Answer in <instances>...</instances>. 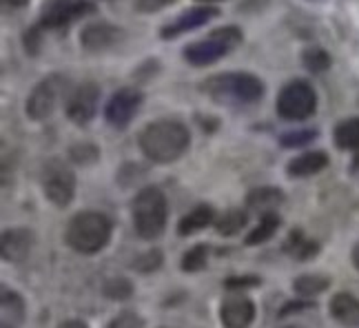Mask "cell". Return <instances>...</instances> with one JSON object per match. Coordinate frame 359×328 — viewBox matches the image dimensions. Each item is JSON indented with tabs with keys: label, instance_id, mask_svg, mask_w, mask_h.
<instances>
[{
	"label": "cell",
	"instance_id": "836d02e7",
	"mask_svg": "<svg viewBox=\"0 0 359 328\" xmlns=\"http://www.w3.org/2000/svg\"><path fill=\"white\" fill-rule=\"evenodd\" d=\"M262 284V278L257 275H233L224 280V289L229 291H246V289H255Z\"/></svg>",
	"mask_w": 359,
	"mask_h": 328
},
{
	"label": "cell",
	"instance_id": "83f0119b",
	"mask_svg": "<svg viewBox=\"0 0 359 328\" xmlns=\"http://www.w3.org/2000/svg\"><path fill=\"white\" fill-rule=\"evenodd\" d=\"M209 251H211L209 244H196L180 259V268L184 273H200L206 266V262H209Z\"/></svg>",
	"mask_w": 359,
	"mask_h": 328
},
{
	"label": "cell",
	"instance_id": "8fae6325",
	"mask_svg": "<svg viewBox=\"0 0 359 328\" xmlns=\"http://www.w3.org/2000/svg\"><path fill=\"white\" fill-rule=\"evenodd\" d=\"M144 102V93L135 87H122L118 89L111 98H109L104 107V120L118 131L127 129L133 118L140 111V107Z\"/></svg>",
	"mask_w": 359,
	"mask_h": 328
},
{
	"label": "cell",
	"instance_id": "f546056e",
	"mask_svg": "<svg viewBox=\"0 0 359 328\" xmlns=\"http://www.w3.org/2000/svg\"><path fill=\"white\" fill-rule=\"evenodd\" d=\"M317 135H320L317 129H293V131H286L280 135V144H282V149H302V146H309L311 142H315Z\"/></svg>",
	"mask_w": 359,
	"mask_h": 328
},
{
	"label": "cell",
	"instance_id": "30bf717a",
	"mask_svg": "<svg viewBox=\"0 0 359 328\" xmlns=\"http://www.w3.org/2000/svg\"><path fill=\"white\" fill-rule=\"evenodd\" d=\"M100 95H102V89L98 82H93V80L82 82V85H78L67 95V104H65L67 118L78 127L89 125L95 118V114H98Z\"/></svg>",
	"mask_w": 359,
	"mask_h": 328
},
{
	"label": "cell",
	"instance_id": "e0dca14e",
	"mask_svg": "<svg viewBox=\"0 0 359 328\" xmlns=\"http://www.w3.org/2000/svg\"><path fill=\"white\" fill-rule=\"evenodd\" d=\"M328 313L337 324L346 328H359V297L351 293H337L330 299Z\"/></svg>",
	"mask_w": 359,
	"mask_h": 328
},
{
	"label": "cell",
	"instance_id": "4fadbf2b",
	"mask_svg": "<svg viewBox=\"0 0 359 328\" xmlns=\"http://www.w3.org/2000/svg\"><path fill=\"white\" fill-rule=\"evenodd\" d=\"M219 16V9L213 5H198L191 7L187 11H182L180 16H175L173 20H169L167 25L160 29V38L162 40H175L180 36H184L189 32H196L200 27H204L206 22H211L213 18Z\"/></svg>",
	"mask_w": 359,
	"mask_h": 328
},
{
	"label": "cell",
	"instance_id": "6da1fadb",
	"mask_svg": "<svg viewBox=\"0 0 359 328\" xmlns=\"http://www.w3.org/2000/svg\"><path fill=\"white\" fill-rule=\"evenodd\" d=\"M142 156L154 164H171L182 158L191 146V131L184 122L162 118L149 125L137 135Z\"/></svg>",
	"mask_w": 359,
	"mask_h": 328
},
{
	"label": "cell",
	"instance_id": "ab89813d",
	"mask_svg": "<svg viewBox=\"0 0 359 328\" xmlns=\"http://www.w3.org/2000/svg\"><path fill=\"white\" fill-rule=\"evenodd\" d=\"M3 3L11 9H22V7L29 5V0H3Z\"/></svg>",
	"mask_w": 359,
	"mask_h": 328
},
{
	"label": "cell",
	"instance_id": "ffe728a7",
	"mask_svg": "<svg viewBox=\"0 0 359 328\" xmlns=\"http://www.w3.org/2000/svg\"><path fill=\"white\" fill-rule=\"evenodd\" d=\"M0 308H3V326L0 328H20L27 320L25 299L11 291L9 286L0 289Z\"/></svg>",
	"mask_w": 359,
	"mask_h": 328
},
{
	"label": "cell",
	"instance_id": "d4e9b609",
	"mask_svg": "<svg viewBox=\"0 0 359 328\" xmlns=\"http://www.w3.org/2000/svg\"><path fill=\"white\" fill-rule=\"evenodd\" d=\"M293 289L302 297H315L322 295L326 289H330V278L326 275H317V273H309V275H299L293 280Z\"/></svg>",
	"mask_w": 359,
	"mask_h": 328
},
{
	"label": "cell",
	"instance_id": "d590c367",
	"mask_svg": "<svg viewBox=\"0 0 359 328\" xmlns=\"http://www.w3.org/2000/svg\"><path fill=\"white\" fill-rule=\"evenodd\" d=\"M173 3H177V0H135V11L137 13H156V11L167 9Z\"/></svg>",
	"mask_w": 359,
	"mask_h": 328
},
{
	"label": "cell",
	"instance_id": "e575fe53",
	"mask_svg": "<svg viewBox=\"0 0 359 328\" xmlns=\"http://www.w3.org/2000/svg\"><path fill=\"white\" fill-rule=\"evenodd\" d=\"M160 60L158 58H147L137 69L133 71V78L137 80V82H149L151 78H156L158 74H160Z\"/></svg>",
	"mask_w": 359,
	"mask_h": 328
},
{
	"label": "cell",
	"instance_id": "74e56055",
	"mask_svg": "<svg viewBox=\"0 0 359 328\" xmlns=\"http://www.w3.org/2000/svg\"><path fill=\"white\" fill-rule=\"evenodd\" d=\"M196 120L202 125V131H209V133H213V131L219 127V120H217V118H209V116L204 118V116H200V114H198V116H196Z\"/></svg>",
	"mask_w": 359,
	"mask_h": 328
},
{
	"label": "cell",
	"instance_id": "f1b7e54d",
	"mask_svg": "<svg viewBox=\"0 0 359 328\" xmlns=\"http://www.w3.org/2000/svg\"><path fill=\"white\" fill-rule=\"evenodd\" d=\"M100 160V146L93 142H76L69 146V162L80 167H91Z\"/></svg>",
	"mask_w": 359,
	"mask_h": 328
},
{
	"label": "cell",
	"instance_id": "4dcf8cb0",
	"mask_svg": "<svg viewBox=\"0 0 359 328\" xmlns=\"http://www.w3.org/2000/svg\"><path fill=\"white\" fill-rule=\"evenodd\" d=\"M43 45H45V29L40 27L38 22L27 27V29L22 32V49L27 56L32 58H38L40 51H43Z\"/></svg>",
	"mask_w": 359,
	"mask_h": 328
},
{
	"label": "cell",
	"instance_id": "d6a6232c",
	"mask_svg": "<svg viewBox=\"0 0 359 328\" xmlns=\"http://www.w3.org/2000/svg\"><path fill=\"white\" fill-rule=\"evenodd\" d=\"M142 326H144V320L133 310H122L107 324V328H142Z\"/></svg>",
	"mask_w": 359,
	"mask_h": 328
},
{
	"label": "cell",
	"instance_id": "7c38bea8",
	"mask_svg": "<svg viewBox=\"0 0 359 328\" xmlns=\"http://www.w3.org/2000/svg\"><path fill=\"white\" fill-rule=\"evenodd\" d=\"M124 29L118 25H111L107 20L100 22H89L85 29L80 32V47L91 56H98L109 49H114L122 43Z\"/></svg>",
	"mask_w": 359,
	"mask_h": 328
},
{
	"label": "cell",
	"instance_id": "ac0fdd59",
	"mask_svg": "<svg viewBox=\"0 0 359 328\" xmlns=\"http://www.w3.org/2000/svg\"><path fill=\"white\" fill-rule=\"evenodd\" d=\"M328 164H330V158L326 151H306L286 164V175L288 177H311V175L322 173Z\"/></svg>",
	"mask_w": 359,
	"mask_h": 328
},
{
	"label": "cell",
	"instance_id": "d6986e66",
	"mask_svg": "<svg viewBox=\"0 0 359 328\" xmlns=\"http://www.w3.org/2000/svg\"><path fill=\"white\" fill-rule=\"evenodd\" d=\"M282 251L288 257L297 259V262H309V259H315L317 255H320L322 246H320V242H317V240L304 235L302 228H293L291 233H288V238H286V242L282 246Z\"/></svg>",
	"mask_w": 359,
	"mask_h": 328
},
{
	"label": "cell",
	"instance_id": "5bb4252c",
	"mask_svg": "<svg viewBox=\"0 0 359 328\" xmlns=\"http://www.w3.org/2000/svg\"><path fill=\"white\" fill-rule=\"evenodd\" d=\"M255 315L257 308L253 299L236 291L224 297L222 304H219V322L224 328H251Z\"/></svg>",
	"mask_w": 359,
	"mask_h": 328
},
{
	"label": "cell",
	"instance_id": "cb8c5ba5",
	"mask_svg": "<svg viewBox=\"0 0 359 328\" xmlns=\"http://www.w3.org/2000/svg\"><path fill=\"white\" fill-rule=\"evenodd\" d=\"M248 224V215L246 211L242 209H229L226 213H222L215 220V231L222 238H233V235H238L240 231Z\"/></svg>",
	"mask_w": 359,
	"mask_h": 328
},
{
	"label": "cell",
	"instance_id": "8d00e7d4",
	"mask_svg": "<svg viewBox=\"0 0 359 328\" xmlns=\"http://www.w3.org/2000/svg\"><path fill=\"white\" fill-rule=\"evenodd\" d=\"M315 304L309 302V299H299V302H286L280 313H278V317H286V315H293V313H302V310H309L313 308Z\"/></svg>",
	"mask_w": 359,
	"mask_h": 328
},
{
	"label": "cell",
	"instance_id": "f35d334b",
	"mask_svg": "<svg viewBox=\"0 0 359 328\" xmlns=\"http://www.w3.org/2000/svg\"><path fill=\"white\" fill-rule=\"evenodd\" d=\"M58 328H89L87 322H82V320H65L58 324Z\"/></svg>",
	"mask_w": 359,
	"mask_h": 328
},
{
	"label": "cell",
	"instance_id": "1f68e13d",
	"mask_svg": "<svg viewBox=\"0 0 359 328\" xmlns=\"http://www.w3.org/2000/svg\"><path fill=\"white\" fill-rule=\"evenodd\" d=\"M164 264V255L160 249H151V251H144L137 255L133 262H131V268H135L137 273H142V275H149V273H156L160 271Z\"/></svg>",
	"mask_w": 359,
	"mask_h": 328
},
{
	"label": "cell",
	"instance_id": "5b68a950",
	"mask_svg": "<svg viewBox=\"0 0 359 328\" xmlns=\"http://www.w3.org/2000/svg\"><path fill=\"white\" fill-rule=\"evenodd\" d=\"M244 43V32L236 25L217 27L211 34L196 40L182 49V56L191 67H209L222 60Z\"/></svg>",
	"mask_w": 359,
	"mask_h": 328
},
{
	"label": "cell",
	"instance_id": "9a60e30c",
	"mask_svg": "<svg viewBox=\"0 0 359 328\" xmlns=\"http://www.w3.org/2000/svg\"><path fill=\"white\" fill-rule=\"evenodd\" d=\"M36 244V235L32 228L16 226V228H5L0 235V253H3L5 262L20 264L32 255Z\"/></svg>",
	"mask_w": 359,
	"mask_h": 328
},
{
	"label": "cell",
	"instance_id": "4316f807",
	"mask_svg": "<svg viewBox=\"0 0 359 328\" xmlns=\"http://www.w3.org/2000/svg\"><path fill=\"white\" fill-rule=\"evenodd\" d=\"M302 62L306 67L309 74H324L330 69L333 58H330V53L322 47H309L302 51Z\"/></svg>",
	"mask_w": 359,
	"mask_h": 328
},
{
	"label": "cell",
	"instance_id": "484cf974",
	"mask_svg": "<svg viewBox=\"0 0 359 328\" xmlns=\"http://www.w3.org/2000/svg\"><path fill=\"white\" fill-rule=\"evenodd\" d=\"M135 293V286L129 278L124 275H116V278H109L104 284H102V295L107 299H111V302H127L131 299Z\"/></svg>",
	"mask_w": 359,
	"mask_h": 328
},
{
	"label": "cell",
	"instance_id": "7bdbcfd3",
	"mask_svg": "<svg viewBox=\"0 0 359 328\" xmlns=\"http://www.w3.org/2000/svg\"><path fill=\"white\" fill-rule=\"evenodd\" d=\"M282 328H304V326H299V324H286V326H282Z\"/></svg>",
	"mask_w": 359,
	"mask_h": 328
},
{
	"label": "cell",
	"instance_id": "44dd1931",
	"mask_svg": "<svg viewBox=\"0 0 359 328\" xmlns=\"http://www.w3.org/2000/svg\"><path fill=\"white\" fill-rule=\"evenodd\" d=\"M217 215L213 211V207H209V204H198L196 209H191L187 215L180 217L177 222V235L180 238H189L193 233H198V231H204L206 226L215 224Z\"/></svg>",
	"mask_w": 359,
	"mask_h": 328
},
{
	"label": "cell",
	"instance_id": "7a4b0ae2",
	"mask_svg": "<svg viewBox=\"0 0 359 328\" xmlns=\"http://www.w3.org/2000/svg\"><path fill=\"white\" fill-rule=\"evenodd\" d=\"M200 91L215 104L222 107H251L266 93V85L251 71H224L200 82Z\"/></svg>",
	"mask_w": 359,
	"mask_h": 328
},
{
	"label": "cell",
	"instance_id": "b9f144b4",
	"mask_svg": "<svg viewBox=\"0 0 359 328\" xmlns=\"http://www.w3.org/2000/svg\"><path fill=\"white\" fill-rule=\"evenodd\" d=\"M198 3H204V5H211V3H222V0H198Z\"/></svg>",
	"mask_w": 359,
	"mask_h": 328
},
{
	"label": "cell",
	"instance_id": "8992f818",
	"mask_svg": "<svg viewBox=\"0 0 359 328\" xmlns=\"http://www.w3.org/2000/svg\"><path fill=\"white\" fill-rule=\"evenodd\" d=\"M76 173L62 158H49L40 167V186L53 207L65 209L76 198Z\"/></svg>",
	"mask_w": 359,
	"mask_h": 328
},
{
	"label": "cell",
	"instance_id": "2e32d148",
	"mask_svg": "<svg viewBox=\"0 0 359 328\" xmlns=\"http://www.w3.org/2000/svg\"><path fill=\"white\" fill-rule=\"evenodd\" d=\"M333 140L339 151H353V167L351 171H359V118H346L341 120L333 131Z\"/></svg>",
	"mask_w": 359,
	"mask_h": 328
},
{
	"label": "cell",
	"instance_id": "3957f363",
	"mask_svg": "<svg viewBox=\"0 0 359 328\" xmlns=\"http://www.w3.org/2000/svg\"><path fill=\"white\" fill-rule=\"evenodd\" d=\"M114 222L100 211H80L65 226V244L80 255H95L111 242Z\"/></svg>",
	"mask_w": 359,
	"mask_h": 328
},
{
	"label": "cell",
	"instance_id": "52a82bcc",
	"mask_svg": "<svg viewBox=\"0 0 359 328\" xmlns=\"http://www.w3.org/2000/svg\"><path fill=\"white\" fill-rule=\"evenodd\" d=\"M275 107H278L280 118H284L288 122L309 120L317 111V93L311 82L297 78V80L286 82L282 87Z\"/></svg>",
	"mask_w": 359,
	"mask_h": 328
},
{
	"label": "cell",
	"instance_id": "7402d4cb",
	"mask_svg": "<svg viewBox=\"0 0 359 328\" xmlns=\"http://www.w3.org/2000/svg\"><path fill=\"white\" fill-rule=\"evenodd\" d=\"M284 202H286V193L278 186H257L253 191H248L246 196V207L251 211H257L259 215L275 211Z\"/></svg>",
	"mask_w": 359,
	"mask_h": 328
},
{
	"label": "cell",
	"instance_id": "9c48e42d",
	"mask_svg": "<svg viewBox=\"0 0 359 328\" xmlns=\"http://www.w3.org/2000/svg\"><path fill=\"white\" fill-rule=\"evenodd\" d=\"M98 11L91 0H47L40 9L38 25L47 32H67L76 20L93 16Z\"/></svg>",
	"mask_w": 359,
	"mask_h": 328
},
{
	"label": "cell",
	"instance_id": "ba28073f",
	"mask_svg": "<svg viewBox=\"0 0 359 328\" xmlns=\"http://www.w3.org/2000/svg\"><path fill=\"white\" fill-rule=\"evenodd\" d=\"M67 89H69V78H65L62 74H51V76L43 78L32 89L29 98L25 102L27 118L32 122L47 120L53 111H56V107L65 98Z\"/></svg>",
	"mask_w": 359,
	"mask_h": 328
},
{
	"label": "cell",
	"instance_id": "60d3db41",
	"mask_svg": "<svg viewBox=\"0 0 359 328\" xmlns=\"http://www.w3.org/2000/svg\"><path fill=\"white\" fill-rule=\"evenodd\" d=\"M351 259H353V266L359 271V242L353 246V253H351Z\"/></svg>",
	"mask_w": 359,
	"mask_h": 328
},
{
	"label": "cell",
	"instance_id": "603a6c76",
	"mask_svg": "<svg viewBox=\"0 0 359 328\" xmlns=\"http://www.w3.org/2000/svg\"><path fill=\"white\" fill-rule=\"evenodd\" d=\"M280 226H282V217H280L278 213H275V211H271V213H262L257 226L244 238V244H246V246H259V244H264V242H269L275 233H278Z\"/></svg>",
	"mask_w": 359,
	"mask_h": 328
},
{
	"label": "cell",
	"instance_id": "277c9868",
	"mask_svg": "<svg viewBox=\"0 0 359 328\" xmlns=\"http://www.w3.org/2000/svg\"><path fill=\"white\" fill-rule=\"evenodd\" d=\"M133 228L142 240H158L169 222V202L160 186L149 184L135 193L131 202Z\"/></svg>",
	"mask_w": 359,
	"mask_h": 328
}]
</instances>
